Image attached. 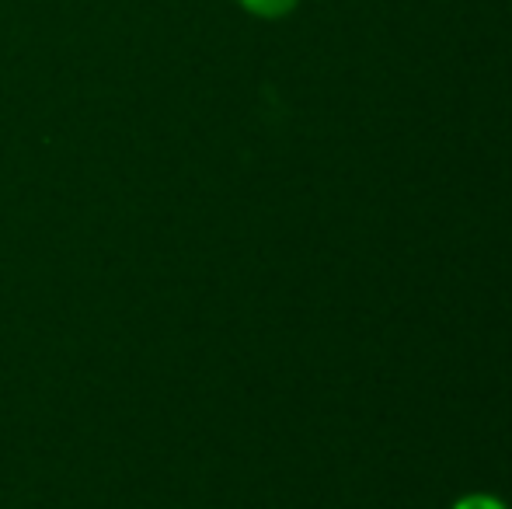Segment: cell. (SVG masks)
I'll return each mask as SVG.
<instances>
[{
  "label": "cell",
  "mask_w": 512,
  "mask_h": 509,
  "mask_svg": "<svg viewBox=\"0 0 512 509\" xmlns=\"http://www.w3.org/2000/svg\"><path fill=\"white\" fill-rule=\"evenodd\" d=\"M248 11H255V14H262V18H279V14H286L290 11L297 0H241Z\"/></svg>",
  "instance_id": "6da1fadb"
},
{
  "label": "cell",
  "mask_w": 512,
  "mask_h": 509,
  "mask_svg": "<svg viewBox=\"0 0 512 509\" xmlns=\"http://www.w3.org/2000/svg\"><path fill=\"white\" fill-rule=\"evenodd\" d=\"M453 509H506L499 503V499H492V496H467L464 503H457Z\"/></svg>",
  "instance_id": "7a4b0ae2"
}]
</instances>
